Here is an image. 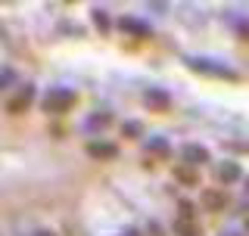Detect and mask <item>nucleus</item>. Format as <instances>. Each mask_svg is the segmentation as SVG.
Here are the masks:
<instances>
[{
  "instance_id": "1",
  "label": "nucleus",
  "mask_w": 249,
  "mask_h": 236,
  "mask_svg": "<svg viewBox=\"0 0 249 236\" xmlns=\"http://www.w3.org/2000/svg\"><path fill=\"white\" fill-rule=\"evenodd\" d=\"M202 205H206V208H212V211H218V208H224V205H228V196H224V193H218V190H202Z\"/></svg>"
},
{
  "instance_id": "2",
  "label": "nucleus",
  "mask_w": 249,
  "mask_h": 236,
  "mask_svg": "<svg viewBox=\"0 0 249 236\" xmlns=\"http://www.w3.org/2000/svg\"><path fill=\"white\" fill-rule=\"evenodd\" d=\"M175 233L178 236H199V227L190 221V218H178L175 221Z\"/></svg>"
},
{
  "instance_id": "3",
  "label": "nucleus",
  "mask_w": 249,
  "mask_h": 236,
  "mask_svg": "<svg viewBox=\"0 0 249 236\" xmlns=\"http://www.w3.org/2000/svg\"><path fill=\"white\" fill-rule=\"evenodd\" d=\"M184 159H187V162H199V165H202V162L209 159V152H206L202 146H193V143H187V146H184Z\"/></svg>"
},
{
  "instance_id": "4",
  "label": "nucleus",
  "mask_w": 249,
  "mask_h": 236,
  "mask_svg": "<svg viewBox=\"0 0 249 236\" xmlns=\"http://www.w3.org/2000/svg\"><path fill=\"white\" fill-rule=\"evenodd\" d=\"M88 152H90V155H97V159H112V155H115V146H109V143H106V146L90 143V146H88Z\"/></svg>"
},
{
  "instance_id": "5",
  "label": "nucleus",
  "mask_w": 249,
  "mask_h": 236,
  "mask_svg": "<svg viewBox=\"0 0 249 236\" xmlns=\"http://www.w3.org/2000/svg\"><path fill=\"white\" fill-rule=\"evenodd\" d=\"M66 106H72V97H69L66 90H59V97L47 100V109H66Z\"/></svg>"
},
{
  "instance_id": "6",
  "label": "nucleus",
  "mask_w": 249,
  "mask_h": 236,
  "mask_svg": "<svg viewBox=\"0 0 249 236\" xmlns=\"http://www.w3.org/2000/svg\"><path fill=\"white\" fill-rule=\"evenodd\" d=\"M218 177H221V180H228V184H231V180H237V177H240L237 165H233V162H224L221 168H218Z\"/></svg>"
},
{
  "instance_id": "7",
  "label": "nucleus",
  "mask_w": 249,
  "mask_h": 236,
  "mask_svg": "<svg viewBox=\"0 0 249 236\" xmlns=\"http://www.w3.org/2000/svg\"><path fill=\"white\" fill-rule=\"evenodd\" d=\"M146 106H168V100L165 97H153L150 93V97H146Z\"/></svg>"
},
{
  "instance_id": "8",
  "label": "nucleus",
  "mask_w": 249,
  "mask_h": 236,
  "mask_svg": "<svg viewBox=\"0 0 249 236\" xmlns=\"http://www.w3.org/2000/svg\"><path fill=\"white\" fill-rule=\"evenodd\" d=\"M178 177H181L184 184H193V180H196V174H193V171H178Z\"/></svg>"
},
{
  "instance_id": "9",
  "label": "nucleus",
  "mask_w": 249,
  "mask_h": 236,
  "mask_svg": "<svg viewBox=\"0 0 249 236\" xmlns=\"http://www.w3.org/2000/svg\"><path fill=\"white\" fill-rule=\"evenodd\" d=\"M124 236H137V233H124Z\"/></svg>"
}]
</instances>
